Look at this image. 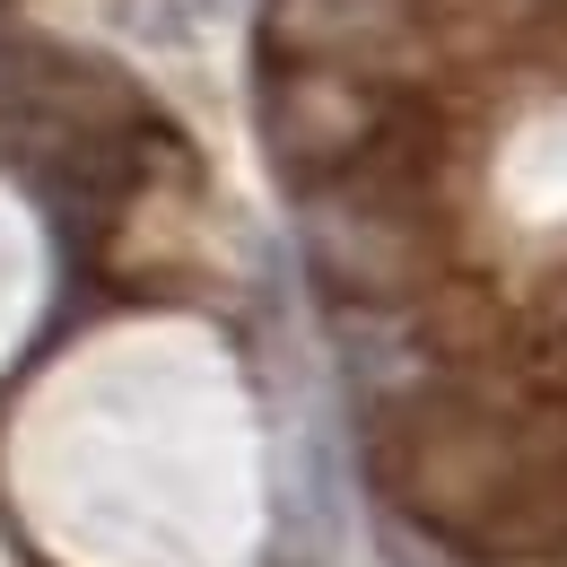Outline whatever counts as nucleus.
I'll list each match as a JSON object with an SVG mask.
<instances>
[{
	"label": "nucleus",
	"instance_id": "obj_1",
	"mask_svg": "<svg viewBox=\"0 0 567 567\" xmlns=\"http://www.w3.org/2000/svg\"><path fill=\"white\" fill-rule=\"evenodd\" d=\"M297 245L332 306H411L436 271V227H427L420 193L375 148L297 193Z\"/></svg>",
	"mask_w": 567,
	"mask_h": 567
},
{
	"label": "nucleus",
	"instance_id": "obj_2",
	"mask_svg": "<svg viewBox=\"0 0 567 567\" xmlns=\"http://www.w3.org/2000/svg\"><path fill=\"white\" fill-rule=\"evenodd\" d=\"M254 114H262L271 166L297 193L323 184V175H341V166H358L367 148H384V132H393V96L367 71H332V62H271Z\"/></svg>",
	"mask_w": 567,
	"mask_h": 567
},
{
	"label": "nucleus",
	"instance_id": "obj_3",
	"mask_svg": "<svg viewBox=\"0 0 567 567\" xmlns=\"http://www.w3.org/2000/svg\"><path fill=\"white\" fill-rule=\"evenodd\" d=\"M411 18L420 0H262V53L375 79L393 62V44H411Z\"/></svg>",
	"mask_w": 567,
	"mask_h": 567
},
{
	"label": "nucleus",
	"instance_id": "obj_4",
	"mask_svg": "<svg viewBox=\"0 0 567 567\" xmlns=\"http://www.w3.org/2000/svg\"><path fill=\"white\" fill-rule=\"evenodd\" d=\"M332 350H341V375H350V393L367 411H384V402L411 411V402H427V384H436V358H427L420 323L402 306H341Z\"/></svg>",
	"mask_w": 567,
	"mask_h": 567
},
{
	"label": "nucleus",
	"instance_id": "obj_5",
	"mask_svg": "<svg viewBox=\"0 0 567 567\" xmlns=\"http://www.w3.org/2000/svg\"><path fill=\"white\" fill-rule=\"evenodd\" d=\"M375 559H384V567H472L445 533H436V524H427V515H411V506H402V515H384Z\"/></svg>",
	"mask_w": 567,
	"mask_h": 567
}]
</instances>
